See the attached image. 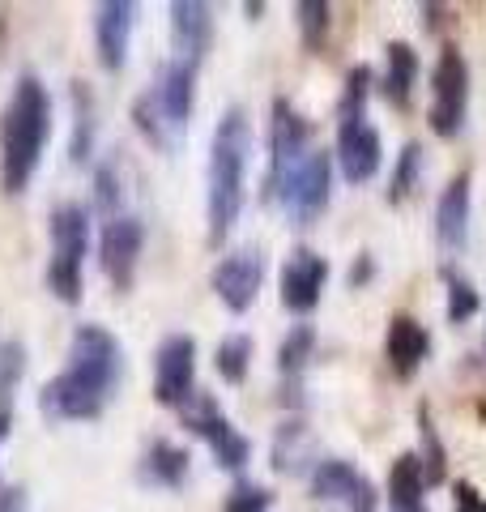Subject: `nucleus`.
Here are the masks:
<instances>
[{"instance_id": "nucleus-1", "label": "nucleus", "mask_w": 486, "mask_h": 512, "mask_svg": "<svg viewBox=\"0 0 486 512\" xmlns=\"http://www.w3.org/2000/svg\"><path fill=\"white\" fill-rule=\"evenodd\" d=\"M124 380V346L103 325H77L69 342V367L39 389L47 423H90L111 406Z\"/></svg>"}, {"instance_id": "nucleus-2", "label": "nucleus", "mask_w": 486, "mask_h": 512, "mask_svg": "<svg viewBox=\"0 0 486 512\" xmlns=\"http://www.w3.org/2000/svg\"><path fill=\"white\" fill-rule=\"evenodd\" d=\"M47 141H52V94L39 82V73H22L0 111V188L5 197H22L30 188Z\"/></svg>"}, {"instance_id": "nucleus-3", "label": "nucleus", "mask_w": 486, "mask_h": 512, "mask_svg": "<svg viewBox=\"0 0 486 512\" xmlns=\"http://www.w3.org/2000/svg\"><path fill=\"white\" fill-rule=\"evenodd\" d=\"M248 163H252V120L239 103L218 116L209 141V244H222L243 214L248 197Z\"/></svg>"}, {"instance_id": "nucleus-4", "label": "nucleus", "mask_w": 486, "mask_h": 512, "mask_svg": "<svg viewBox=\"0 0 486 512\" xmlns=\"http://www.w3.org/2000/svg\"><path fill=\"white\" fill-rule=\"evenodd\" d=\"M47 235H52V256H47V291L60 303L77 308L81 286H86V256H90V214L81 205L64 201L47 218Z\"/></svg>"}, {"instance_id": "nucleus-5", "label": "nucleus", "mask_w": 486, "mask_h": 512, "mask_svg": "<svg viewBox=\"0 0 486 512\" xmlns=\"http://www.w3.org/2000/svg\"><path fill=\"white\" fill-rule=\"evenodd\" d=\"M312 154V124H307L295 103L273 99L269 111V171H265V188H261V205L282 201L286 180L295 175V167Z\"/></svg>"}, {"instance_id": "nucleus-6", "label": "nucleus", "mask_w": 486, "mask_h": 512, "mask_svg": "<svg viewBox=\"0 0 486 512\" xmlns=\"http://www.w3.org/2000/svg\"><path fill=\"white\" fill-rule=\"evenodd\" d=\"M180 414H184V427L192 431V436H201V440L209 444V453H214V461H218L222 470H231V474L248 470V461H252V440L239 436V427L218 410L214 397L197 389V393H192L188 402L180 406Z\"/></svg>"}, {"instance_id": "nucleus-7", "label": "nucleus", "mask_w": 486, "mask_h": 512, "mask_svg": "<svg viewBox=\"0 0 486 512\" xmlns=\"http://www.w3.org/2000/svg\"><path fill=\"white\" fill-rule=\"evenodd\" d=\"M465 111H469V64L448 43L431 73V133L452 141L465 124Z\"/></svg>"}, {"instance_id": "nucleus-8", "label": "nucleus", "mask_w": 486, "mask_h": 512, "mask_svg": "<svg viewBox=\"0 0 486 512\" xmlns=\"http://www.w3.org/2000/svg\"><path fill=\"white\" fill-rule=\"evenodd\" d=\"M329 197H333V158H329V150H312L295 167V175L286 180L282 205L295 227H307L312 218L329 210Z\"/></svg>"}, {"instance_id": "nucleus-9", "label": "nucleus", "mask_w": 486, "mask_h": 512, "mask_svg": "<svg viewBox=\"0 0 486 512\" xmlns=\"http://www.w3.org/2000/svg\"><path fill=\"white\" fill-rule=\"evenodd\" d=\"M192 380H197V342L188 333L162 338V346L154 350V402L180 410L197 393Z\"/></svg>"}, {"instance_id": "nucleus-10", "label": "nucleus", "mask_w": 486, "mask_h": 512, "mask_svg": "<svg viewBox=\"0 0 486 512\" xmlns=\"http://www.w3.org/2000/svg\"><path fill=\"white\" fill-rule=\"evenodd\" d=\"M145 99L154 103L158 120L167 124V133L175 137V146H180L184 128H188V120H192V103H197V64L171 56V60L158 69L154 90L145 94Z\"/></svg>"}, {"instance_id": "nucleus-11", "label": "nucleus", "mask_w": 486, "mask_h": 512, "mask_svg": "<svg viewBox=\"0 0 486 512\" xmlns=\"http://www.w3.org/2000/svg\"><path fill=\"white\" fill-rule=\"evenodd\" d=\"M141 248H145V222L133 214H120L103 222L99 231V265L107 282L116 291H133V278H137V261H141Z\"/></svg>"}, {"instance_id": "nucleus-12", "label": "nucleus", "mask_w": 486, "mask_h": 512, "mask_svg": "<svg viewBox=\"0 0 486 512\" xmlns=\"http://www.w3.org/2000/svg\"><path fill=\"white\" fill-rule=\"evenodd\" d=\"M265 252L261 248H239V252H226L222 261L214 265V295L226 303V312L243 316L261 295V282H265Z\"/></svg>"}, {"instance_id": "nucleus-13", "label": "nucleus", "mask_w": 486, "mask_h": 512, "mask_svg": "<svg viewBox=\"0 0 486 512\" xmlns=\"http://www.w3.org/2000/svg\"><path fill=\"white\" fill-rule=\"evenodd\" d=\"M307 483H312V495H320V500L346 504L350 512H376V487L367 483V474H359L342 457L316 461V470Z\"/></svg>"}, {"instance_id": "nucleus-14", "label": "nucleus", "mask_w": 486, "mask_h": 512, "mask_svg": "<svg viewBox=\"0 0 486 512\" xmlns=\"http://www.w3.org/2000/svg\"><path fill=\"white\" fill-rule=\"evenodd\" d=\"M324 282H329V261L312 248H295L290 261L282 265V308L307 316L320 303Z\"/></svg>"}, {"instance_id": "nucleus-15", "label": "nucleus", "mask_w": 486, "mask_h": 512, "mask_svg": "<svg viewBox=\"0 0 486 512\" xmlns=\"http://www.w3.org/2000/svg\"><path fill=\"white\" fill-rule=\"evenodd\" d=\"M137 5L133 0H107L94 9V47H99V64L107 73H120L128 60V43H133Z\"/></svg>"}, {"instance_id": "nucleus-16", "label": "nucleus", "mask_w": 486, "mask_h": 512, "mask_svg": "<svg viewBox=\"0 0 486 512\" xmlns=\"http://www.w3.org/2000/svg\"><path fill=\"white\" fill-rule=\"evenodd\" d=\"M337 163H342L346 184H367L384 163V141L376 124H337Z\"/></svg>"}, {"instance_id": "nucleus-17", "label": "nucleus", "mask_w": 486, "mask_h": 512, "mask_svg": "<svg viewBox=\"0 0 486 512\" xmlns=\"http://www.w3.org/2000/svg\"><path fill=\"white\" fill-rule=\"evenodd\" d=\"M214 43V9L205 0H175L171 5V47L175 60L201 64Z\"/></svg>"}, {"instance_id": "nucleus-18", "label": "nucleus", "mask_w": 486, "mask_h": 512, "mask_svg": "<svg viewBox=\"0 0 486 512\" xmlns=\"http://www.w3.org/2000/svg\"><path fill=\"white\" fill-rule=\"evenodd\" d=\"M469 239V171L452 175L435 201V244L444 252H461Z\"/></svg>"}, {"instance_id": "nucleus-19", "label": "nucleus", "mask_w": 486, "mask_h": 512, "mask_svg": "<svg viewBox=\"0 0 486 512\" xmlns=\"http://www.w3.org/2000/svg\"><path fill=\"white\" fill-rule=\"evenodd\" d=\"M427 350H431V338H427V329L418 325L414 316H393V320H388L384 355H388V367H393L397 380H410L418 367H423Z\"/></svg>"}, {"instance_id": "nucleus-20", "label": "nucleus", "mask_w": 486, "mask_h": 512, "mask_svg": "<svg viewBox=\"0 0 486 512\" xmlns=\"http://www.w3.org/2000/svg\"><path fill=\"white\" fill-rule=\"evenodd\" d=\"M188 470H192V453L171 440H154L137 461V478L158 491H180L188 483Z\"/></svg>"}, {"instance_id": "nucleus-21", "label": "nucleus", "mask_w": 486, "mask_h": 512, "mask_svg": "<svg viewBox=\"0 0 486 512\" xmlns=\"http://www.w3.org/2000/svg\"><path fill=\"white\" fill-rule=\"evenodd\" d=\"M388 512H427V474L418 453H401L388 470Z\"/></svg>"}, {"instance_id": "nucleus-22", "label": "nucleus", "mask_w": 486, "mask_h": 512, "mask_svg": "<svg viewBox=\"0 0 486 512\" xmlns=\"http://www.w3.org/2000/svg\"><path fill=\"white\" fill-rule=\"evenodd\" d=\"M414 82H418V52L410 43H388V60H384V73H380V94L397 111H405L414 99Z\"/></svg>"}, {"instance_id": "nucleus-23", "label": "nucleus", "mask_w": 486, "mask_h": 512, "mask_svg": "<svg viewBox=\"0 0 486 512\" xmlns=\"http://www.w3.org/2000/svg\"><path fill=\"white\" fill-rule=\"evenodd\" d=\"M73 137H69V158L73 167H90L94 158V137H99V103L86 82H73Z\"/></svg>"}, {"instance_id": "nucleus-24", "label": "nucleus", "mask_w": 486, "mask_h": 512, "mask_svg": "<svg viewBox=\"0 0 486 512\" xmlns=\"http://www.w3.org/2000/svg\"><path fill=\"white\" fill-rule=\"evenodd\" d=\"M90 210L99 214L103 222L120 218V210H124V175H120V158L116 154L99 158L94 171H90Z\"/></svg>"}, {"instance_id": "nucleus-25", "label": "nucleus", "mask_w": 486, "mask_h": 512, "mask_svg": "<svg viewBox=\"0 0 486 512\" xmlns=\"http://www.w3.org/2000/svg\"><path fill=\"white\" fill-rule=\"evenodd\" d=\"M312 350H316V329L312 325H295L286 333V342L278 350V372H282L286 384L295 380V389H303V372H307V363H312Z\"/></svg>"}, {"instance_id": "nucleus-26", "label": "nucleus", "mask_w": 486, "mask_h": 512, "mask_svg": "<svg viewBox=\"0 0 486 512\" xmlns=\"http://www.w3.org/2000/svg\"><path fill=\"white\" fill-rule=\"evenodd\" d=\"M371 86H376V73H371L367 64H354V69L346 73L342 99H337V124H359V120H367Z\"/></svg>"}, {"instance_id": "nucleus-27", "label": "nucleus", "mask_w": 486, "mask_h": 512, "mask_svg": "<svg viewBox=\"0 0 486 512\" xmlns=\"http://www.w3.org/2000/svg\"><path fill=\"white\" fill-rule=\"evenodd\" d=\"M214 367L226 384H243L252 372V338L248 333H226L214 350Z\"/></svg>"}, {"instance_id": "nucleus-28", "label": "nucleus", "mask_w": 486, "mask_h": 512, "mask_svg": "<svg viewBox=\"0 0 486 512\" xmlns=\"http://www.w3.org/2000/svg\"><path fill=\"white\" fill-rule=\"evenodd\" d=\"M418 436H423V453H418V461H423V474H427L431 487H440L448 478V448L440 440V431H435L427 406H418Z\"/></svg>"}, {"instance_id": "nucleus-29", "label": "nucleus", "mask_w": 486, "mask_h": 512, "mask_svg": "<svg viewBox=\"0 0 486 512\" xmlns=\"http://www.w3.org/2000/svg\"><path fill=\"white\" fill-rule=\"evenodd\" d=\"M418 175H423V146H418V141H405L401 154H397V167L388 175V201L401 205L418 188Z\"/></svg>"}, {"instance_id": "nucleus-30", "label": "nucleus", "mask_w": 486, "mask_h": 512, "mask_svg": "<svg viewBox=\"0 0 486 512\" xmlns=\"http://www.w3.org/2000/svg\"><path fill=\"white\" fill-rule=\"evenodd\" d=\"M312 453V436H307V427L303 423H286L278 431V440H273V470H299L303 466V457Z\"/></svg>"}, {"instance_id": "nucleus-31", "label": "nucleus", "mask_w": 486, "mask_h": 512, "mask_svg": "<svg viewBox=\"0 0 486 512\" xmlns=\"http://www.w3.org/2000/svg\"><path fill=\"white\" fill-rule=\"evenodd\" d=\"M26 372V346L18 338L0 342V406H13V389L22 384Z\"/></svg>"}, {"instance_id": "nucleus-32", "label": "nucleus", "mask_w": 486, "mask_h": 512, "mask_svg": "<svg viewBox=\"0 0 486 512\" xmlns=\"http://www.w3.org/2000/svg\"><path fill=\"white\" fill-rule=\"evenodd\" d=\"M444 282H448V320H452V325H465V320L482 308L474 282L461 278L457 269H444Z\"/></svg>"}, {"instance_id": "nucleus-33", "label": "nucleus", "mask_w": 486, "mask_h": 512, "mask_svg": "<svg viewBox=\"0 0 486 512\" xmlns=\"http://www.w3.org/2000/svg\"><path fill=\"white\" fill-rule=\"evenodd\" d=\"M329 18H333V9L324 5V0H303V5H295V22L303 30V43L307 47H320L324 35H329Z\"/></svg>"}, {"instance_id": "nucleus-34", "label": "nucleus", "mask_w": 486, "mask_h": 512, "mask_svg": "<svg viewBox=\"0 0 486 512\" xmlns=\"http://www.w3.org/2000/svg\"><path fill=\"white\" fill-rule=\"evenodd\" d=\"M269 504H273L269 487H261V483H239L231 495H226V508L222 512H269Z\"/></svg>"}, {"instance_id": "nucleus-35", "label": "nucleus", "mask_w": 486, "mask_h": 512, "mask_svg": "<svg viewBox=\"0 0 486 512\" xmlns=\"http://www.w3.org/2000/svg\"><path fill=\"white\" fill-rule=\"evenodd\" d=\"M452 491H457V512H486V500L469 483H457Z\"/></svg>"}, {"instance_id": "nucleus-36", "label": "nucleus", "mask_w": 486, "mask_h": 512, "mask_svg": "<svg viewBox=\"0 0 486 512\" xmlns=\"http://www.w3.org/2000/svg\"><path fill=\"white\" fill-rule=\"evenodd\" d=\"M0 512H26V491L22 487H0Z\"/></svg>"}, {"instance_id": "nucleus-37", "label": "nucleus", "mask_w": 486, "mask_h": 512, "mask_svg": "<svg viewBox=\"0 0 486 512\" xmlns=\"http://www.w3.org/2000/svg\"><path fill=\"white\" fill-rule=\"evenodd\" d=\"M371 274H376V261H371V256H359L354 269H350V286H363Z\"/></svg>"}, {"instance_id": "nucleus-38", "label": "nucleus", "mask_w": 486, "mask_h": 512, "mask_svg": "<svg viewBox=\"0 0 486 512\" xmlns=\"http://www.w3.org/2000/svg\"><path fill=\"white\" fill-rule=\"evenodd\" d=\"M9 427H13V406H0V453H5V440H9Z\"/></svg>"}]
</instances>
